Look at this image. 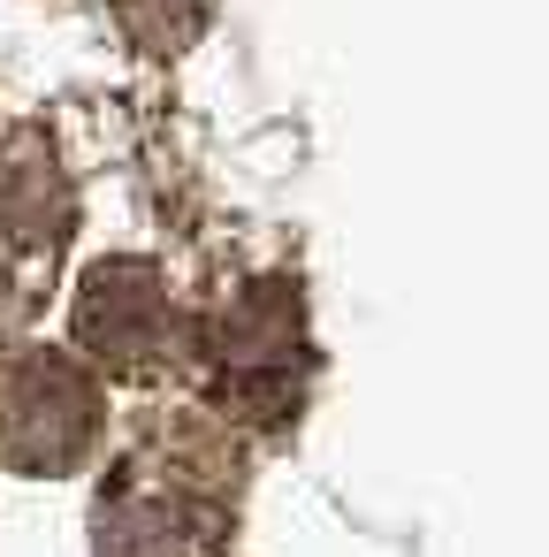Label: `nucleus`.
<instances>
[{"label": "nucleus", "instance_id": "20e7f679", "mask_svg": "<svg viewBox=\"0 0 549 557\" xmlns=\"http://www.w3.org/2000/svg\"><path fill=\"white\" fill-rule=\"evenodd\" d=\"M77 344L108 367V374H161L176 351H184V329H176V298L161 283L153 260H100L77 290Z\"/></svg>", "mask_w": 549, "mask_h": 557}, {"label": "nucleus", "instance_id": "7ed1b4c3", "mask_svg": "<svg viewBox=\"0 0 549 557\" xmlns=\"http://www.w3.org/2000/svg\"><path fill=\"white\" fill-rule=\"evenodd\" d=\"M100 382L70 351H9L0 359V466L16 473H77L100 443Z\"/></svg>", "mask_w": 549, "mask_h": 557}, {"label": "nucleus", "instance_id": "f03ea898", "mask_svg": "<svg viewBox=\"0 0 549 557\" xmlns=\"http://www.w3.org/2000/svg\"><path fill=\"white\" fill-rule=\"evenodd\" d=\"M92 557H229V496L199 473H176V450H138L108 473L92 511Z\"/></svg>", "mask_w": 549, "mask_h": 557}, {"label": "nucleus", "instance_id": "39448f33", "mask_svg": "<svg viewBox=\"0 0 549 557\" xmlns=\"http://www.w3.org/2000/svg\"><path fill=\"white\" fill-rule=\"evenodd\" d=\"M207 9H214V0H115L123 32H130L138 47H153V54L184 47V39L199 32V16H207Z\"/></svg>", "mask_w": 549, "mask_h": 557}, {"label": "nucleus", "instance_id": "f257e3e1", "mask_svg": "<svg viewBox=\"0 0 549 557\" xmlns=\"http://www.w3.org/2000/svg\"><path fill=\"white\" fill-rule=\"evenodd\" d=\"M207 382L214 405L245 428H283L305 397V298L267 275L245 283L214 321H207Z\"/></svg>", "mask_w": 549, "mask_h": 557}]
</instances>
